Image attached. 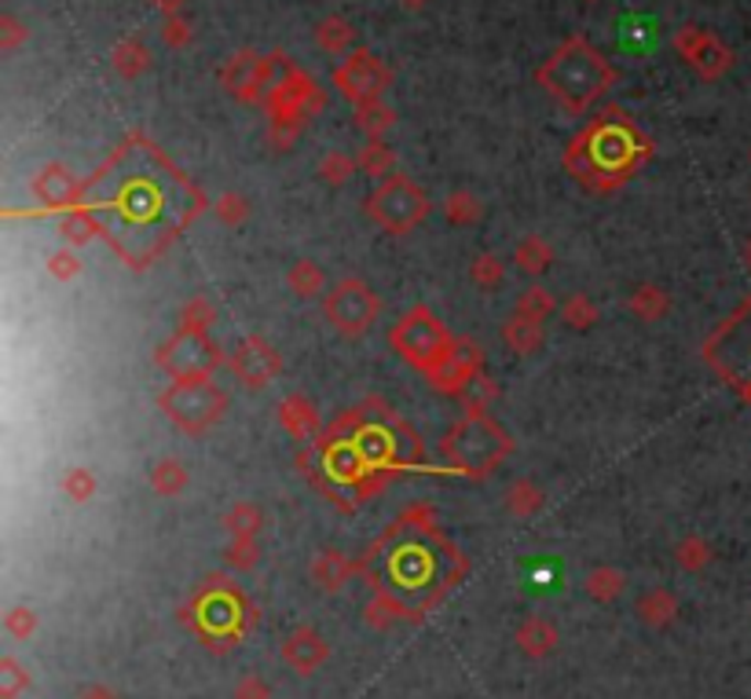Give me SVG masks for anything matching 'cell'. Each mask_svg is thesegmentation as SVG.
I'll return each mask as SVG.
<instances>
[{
	"label": "cell",
	"mask_w": 751,
	"mask_h": 699,
	"mask_svg": "<svg viewBox=\"0 0 751 699\" xmlns=\"http://www.w3.org/2000/svg\"><path fill=\"white\" fill-rule=\"evenodd\" d=\"M165 404L173 407L169 410L173 421H180V426L191 429V432H199V429H206L216 415H221L224 396L216 392L206 377H191V381H176L173 396H169Z\"/></svg>",
	"instance_id": "1"
},
{
	"label": "cell",
	"mask_w": 751,
	"mask_h": 699,
	"mask_svg": "<svg viewBox=\"0 0 751 699\" xmlns=\"http://www.w3.org/2000/svg\"><path fill=\"white\" fill-rule=\"evenodd\" d=\"M371 213L378 216L385 227H393V232H404V227H411L418 216L426 213V202L407 180H389L378 194H374Z\"/></svg>",
	"instance_id": "2"
},
{
	"label": "cell",
	"mask_w": 751,
	"mask_h": 699,
	"mask_svg": "<svg viewBox=\"0 0 751 699\" xmlns=\"http://www.w3.org/2000/svg\"><path fill=\"white\" fill-rule=\"evenodd\" d=\"M326 312L334 319L337 330H345V334H363V330L371 326V319L378 315V301L371 297L367 286L341 282V290L326 301Z\"/></svg>",
	"instance_id": "3"
},
{
	"label": "cell",
	"mask_w": 751,
	"mask_h": 699,
	"mask_svg": "<svg viewBox=\"0 0 751 699\" xmlns=\"http://www.w3.org/2000/svg\"><path fill=\"white\" fill-rule=\"evenodd\" d=\"M337 85L345 88L348 99H371L378 96V88L385 85V71H378V63L371 55H352V60L337 71Z\"/></svg>",
	"instance_id": "4"
},
{
	"label": "cell",
	"mask_w": 751,
	"mask_h": 699,
	"mask_svg": "<svg viewBox=\"0 0 751 699\" xmlns=\"http://www.w3.org/2000/svg\"><path fill=\"white\" fill-rule=\"evenodd\" d=\"M282 659H287V667H293L298 674H312L326 659V641L315 634V630L301 626V630H293L287 637V645H282Z\"/></svg>",
	"instance_id": "5"
},
{
	"label": "cell",
	"mask_w": 751,
	"mask_h": 699,
	"mask_svg": "<svg viewBox=\"0 0 751 699\" xmlns=\"http://www.w3.org/2000/svg\"><path fill=\"white\" fill-rule=\"evenodd\" d=\"M517 645H521L525 656L543 659L546 652H554V645H557V630L546 623V619H528V623L521 626V634H517Z\"/></svg>",
	"instance_id": "6"
},
{
	"label": "cell",
	"mask_w": 751,
	"mask_h": 699,
	"mask_svg": "<svg viewBox=\"0 0 751 699\" xmlns=\"http://www.w3.org/2000/svg\"><path fill=\"white\" fill-rule=\"evenodd\" d=\"M639 612H642V619H645L648 626H664V623H670V619H675L678 601L670 598L667 590H653V593H645V598L639 601Z\"/></svg>",
	"instance_id": "7"
},
{
	"label": "cell",
	"mask_w": 751,
	"mask_h": 699,
	"mask_svg": "<svg viewBox=\"0 0 751 699\" xmlns=\"http://www.w3.org/2000/svg\"><path fill=\"white\" fill-rule=\"evenodd\" d=\"M312 576H315V582H320L323 590L334 593V590H341V582H345L348 564L337 553H320V557H315V564H312Z\"/></svg>",
	"instance_id": "8"
},
{
	"label": "cell",
	"mask_w": 751,
	"mask_h": 699,
	"mask_svg": "<svg viewBox=\"0 0 751 699\" xmlns=\"http://www.w3.org/2000/svg\"><path fill=\"white\" fill-rule=\"evenodd\" d=\"M620 590H623V576L616 568H598L594 576L587 579V593H590V598H598V601L616 598Z\"/></svg>",
	"instance_id": "9"
},
{
	"label": "cell",
	"mask_w": 751,
	"mask_h": 699,
	"mask_svg": "<svg viewBox=\"0 0 751 699\" xmlns=\"http://www.w3.org/2000/svg\"><path fill=\"white\" fill-rule=\"evenodd\" d=\"M506 337L517 352H532L539 345V323L536 319H514V323L506 326Z\"/></svg>",
	"instance_id": "10"
},
{
	"label": "cell",
	"mask_w": 751,
	"mask_h": 699,
	"mask_svg": "<svg viewBox=\"0 0 751 699\" xmlns=\"http://www.w3.org/2000/svg\"><path fill=\"white\" fill-rule=\"evenodd\" d=\"M517 264H521V271L539 275V271H546V264H550V249H546L539 238H528V243H521V249H517Z\"/></svg>",
	"instance_id": "11"
},
{
	"label": "cell",
	"mask_w": 751,
	"mask_h": 699,
	"mask_svg": "<svg viewBox=\"0 0 751 699\" xmlns=\"http://www.w3.org/2000/svg\"><path fill=\"white\" fill-rule=\"evenodd\" d=\"M0 670H4V674H0V678H4V685H0V696H4V699H15L30 685V678L19 670L15 659H0Z\"/></svg>",
	"instance_id": "12"
},
{
	"label": "cell",
	"mask_w": 751,
	"mask_h": 699,
	"mask_svg": "<svg viewBox=\"0 0 751 699\" xmlns=\"http://www.w3.org/2000/svg\"><path fill=\"white\" fill-rule=\"evenodd\" d=\"M290 286H293V290H298L301 297H312V293L323 286V275L315 271L309 260H304V264H298V268L290 271Z\"/></svg>",
	"instance_id": "13"
},
{
	"label": "cell",
	"mask_w": 751,
	"mask_h": 699,
	"mask_svg": "<svg viewBox=\"0 0 751 699\" xmlns=\"http://www.w3.org/2000/svg\"><path fill=\"white\" fill-rule=\"evenodd\" d=\"M664 308H667L664 293L653 290V286H642V290L634 293V312L645 315V319H656L659 312H664Z\"/></svg>",
	"instance_id": "14"
},
{
	"label": "cell",
	"mask_w": 751,
	"mask_h": 699,
	"mask_svg": "<svg viewBox=\"0 0 751 699\" xmlns=\"http://www.w3.org/2000/svg\"><path fill=\"white\" fill-rule=\"evenodd\" d=\"M154 487L162 491V495H176V491L184 487V465H173V462H165L162 469H158V476H154Z\"/></svg>",
	"instance_id": "15"
},
{
	"label": "cell",
	"mask_w": 751,
	"mask_h": 699,
	"mask_svg": "<svg viewBox=\"0 0 751 699\" xmlns=\"http://www.w3.org/2000/svg\"><path fill=\"white\" fill-rule=\"evenodd\" d=\"M348 41H352V30L341 19H330L320 26V44H326L330 52H337L341 44H348Z\"/></svg>",
	"instance_id": "16"
},
{
	"label": "cell",
	"mask_w": 751,
	"mask_h": 699,
	"mask_svg": "<svg viewBox=\"0 0 751 699\" xmlns=\"http://www.w3.org/2000/svg\"><path fill=\"white\" fill-rule=\"evenodd\" d=\"M678 557H682V564H686V568H704V564H708V557H711V549L704 546L700 538H689V542L678 549Z\"/></svg>",
	"instance_id": "17"
},
{
	"label": "cell",
	"mask_w": 751,
	"mask_h": 699,
	"mask_svg": "<svg viewBox=\"0 0 751 699\" xmlns=\"http://www.w3.org/2000/svg\"><path fill=\"white\" fill-rule=\"evenodd\" d=\"M8 630L15 637H30L33 630H37V619H33V612H26V609H15L8 615Z\"/></svg>",
	"instance_id": "18"
},
{
	"label": "cell",
	"mask_w": 751,
	"mask_h": 699,
	"mask_svg": "<svg viewBox=\"0 0 751 699\" xmlns=\"http://www.w3.org/2000/svg\"><path fill=\"white\" fill-rule=\"evenodd\" d=\"M473 279L484 282V286H495L498 279H503V268H498L495 257H481V260H476V268H473Z\"/></svg>",
	"instance_id": "19"
},
{
	"label": "cell",
	"mask_w": 751,
	"mask_h": 699,
	"mask_svg": "<svg viewBox=\"0 0 751 699\" xmlns=\"http://www.w3.org/2000/svg\"><path fill=\"white\" fill-rule=\"evenodd\" d=\"M235 699H271V689L260 678H243L235 685Z\"/></svg>",
	"instance_id": "20"
},
{
	"label": "cell",
	"mask_w": 751,
	"mask_h": 699,
	"mask_svg": "<svg viewBox=\"0 0 751 699\" xmlns=\"http://www.w3.org/2000/svg\"><path fill=\"white\" fill-rule=\"evenodd\" d=\"M93 487L96 484H93V476H88L85 469H77V473H71V480H66V491H71V498H77V502L93 495Z\"/></svg>",
	"instance_id": "21"
},
{
	"label": "cell",
	"mask_w": 751,
	"mask_h": 699,
	"mask_svg": "<svg viewBox=\"0 0 751 699\" xmlns=\"http://www.w3.org/2000/svg\"><path fill=\"white\" fill-rule=\"evenodd\" d=\"M568 323H572V326H587L590 323V319H594V308H590L587 301H583V297H576V301L572 304H568Z\"/></svg>",
	"instance_id": "22"
},
{
	"label": "cell",
	"mask_w": 751,
	"mask_h": 699,
	"mask_svg": "<svg viewBox=\"0 0 751 699\" xmlns=\"http://www.w3.org/2000/svg\"><path fill=\"white\" fill-rule=\"evenodd\" d=\"M546 308H550V301L543 297V290H528V297H521V312H528V319H536Z\"/></svg>",
	"instance_id": "23"
},
{
	"label": "cell",
	"mask_w": 751,
	"mask_h": 699,
	"mask_svg": "<svg viewBox=\"0 0 751 699\" xmlns=\"http://www.w3.org/2000/svg\"><path fill=\"white\" fill-rule=\"evenodd\" d=\"M52 271H55V275H74V271H77V260H74V257H66V254H63V257H52Z\"/></svg>",
	"instance_id": "24"
},
{
	"label": "cell",
	"mask_w": 751,
	"mask_h": 699,
	"mask_svg": "<svg viewBox=\"0 0 751 699\" xmlns=\"http://www.w3.org/2000/svg\"><path fill=\"white\" fill-rule=\"evenodd\" d=\"M323 173H326L330 180H334V183H337V180H345V162H341V158H330V162L323 165Z\"/></svg>",
	"instance_id": "25"
},
{
	"label": "cell",
	"mask_w": 751,
	"mask_h": 699,
	"mask_svg": "<svg viewBox=\"0 0 751 699\" xmlns=\"http://www.w3.org/2000/svg\"><path fill=\"white\" fill-rule=\"evenodd\" d=\"M82 699H118V696H110L107 689H93L88 696H82Z\"/></svg>",
	"instance_id": "26"
},
{
	"label": "cell",
	"mask_w": 751,
	"mask_h": 699,
	"mask_svg": "<svg viewBox=\"0 0 751 699\" xmlns=\"http://www.w3.org/2000/svg\"><path fill=\"white\" fill-rule=\"evenodd\" d=\"M404 4H407V8H411V4L418 8V4H422V0H404Z\"/></svg>",
	"instance_id": "27"
}]
</instances>
